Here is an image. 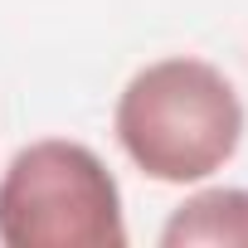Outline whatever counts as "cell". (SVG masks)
I'll use <instances>...</instances> for the list:
<instances>
[{
  "label": "cell",
  "mask_w": 248,
  "mask_h": 248,
  "mask_svg": "<svg viewBox=\"0 0 248 248\" xmlns=\"http://www.w3.org/2000/svg\"><path fill=\"white\" fill-rule=\"evenodd\" d=\"M248 248V190H200L161 229V248Z\"/></svg>",
  "instance_id": "3957f363"
},
{
  "label": "cell",
  "mask_w": 248,
  "mask_h": 248,
  "mask_svg": "<svg viewBox=\"0 0 248 248\" xmlns=\"http://www.w3.org/2000/svg\"><path fill=\"white\" fill-rule=\"evenodd\" d=\"M112 132L132 166L161 185H195L224 170L243 141V102L204 59H161L122 88Z\"/></svg>",
  "instance_id": "6da1fadb"
},
{
  "label": "cell",
  "mask_w": 248,
  "mask_h": 248,
  "mask_svg": "<svg viewBox=\"0 0 248 248\" xmlns=\"http://www.w3.org/2000/svg\"><path fill=\"white\" fill-rule=\"evenodd\" d=\"M5 248H122V190L83 141H34L0 175Z\"/></svg>",
  "instance_id": "7a4b0ae2"
}]
</instances>
